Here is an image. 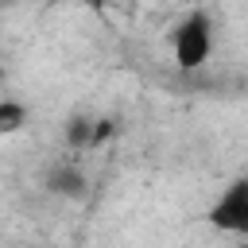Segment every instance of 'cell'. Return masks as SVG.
<instances>
[{
  "label": "cell",
  "instance_id": "cell-1",
  "mask_svg": "<svg viewBox=\"0 0 248 248\" xmlns=\"http://www.w3.org/2000/svg\"><path fill=\"white\" fill-rule=\"evenodd\" d=\"M170 50H174V62L182 70H202L209 62V50H213V23L205 12H190L174 35H170Z\"/></svg>",
  "mask_w": 248,
  "mask_h": 248
},
{
  "label": "cell",
  "instance_id": "cell-2",
  "mask_svg": "<svg viewBox=\"0 0 248 248\" xmlns=\"http://www.w3.org/2000/svg\"><path fill=\"white\" fill-rule=\"evenodd\" d=\"M205 221L217 232H229V236H244L248 240V178H232L221 190V198L205 209Z\"/></svg>",
  "mask_w": 248,
  "mask_h": 248
},
{
  "label": "cell",
  "instance_id": "cell-3",
  "mask_svg": "<svg viewBox=\"0 0 248 248\" xmlns=\"http://www.w3.org/2000/svg\"><path fill=\"white\" fill-rule=\"evenodd\" d=\"M27 124V108L19 101H0V136H12Z\"/></svg>",
  "mask_w": 248,
  "mask_h": 248
},
{
  "label": "cell",
  "instance_id": "cell-4",
  "mask_svg": "<svg viewBox=\"0 0 248 248\" xmlns=\"http://www.w3.org/2000/svg\"><path fill=\"white\" fill-rule=\"evenodd\" d=\"M50 182H54V190H66V194H81V174H78V170H58Z\"/></svg>",
  "mask_w": 248,
  "mask_h": 248
},
{
  "label": "cell",
  "instance_id": "cell-5",
  "mask_svg": "<svg viewBox=\"0 0 248 248\" xmlns=\"http://www.w3.org/2000/svg\"><path fill=\"white\" fill-rule=\"evenodd\" d=\"M236 248H248V240H244V244H236Z\"/></svg>",
  "mask_w": 248,
  "mask_h": 248
}]
</instances>
